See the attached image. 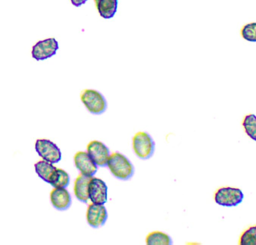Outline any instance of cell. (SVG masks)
Wrapping results in <instances>:
<instances>
[{
  "label": "cell",
  "instance_id": "e0dca14e",
  "mask_svg": "<svg viewBox=\"0 0 256 245\" xmlns=\"http://www.w3.org/2000/svg\"><path fill=\"white\" fill-rule=\"evenodd\" d=\"M242 126L246 134L256 141V115L252 113L246 115L244 117Z\"/></svg>",
  "mask_w": 256,
  "mask_h": 245
},
{
  "label": "cell",
  "instance_id": "44dd1931",
  "mask_svg": "<svg viewBox=\"0 0 256 245\" xmlns=\"http://www.w3.org/2000/svg\"><path fill=\"white\" fill-rule=\"evenodd\" d=\"M96 1H97V0H94V1H95V2H96Z\"/></svg>",
  "mask_w": 256,
  "mask_h": 245
},
{
  "label": "cell",
  "instance_id": "7a4b0ae2",
  "mask_svg": "<svg viewBox=\"0 0 256 245\" xmlns=\"http://www.w3.org/2000/svg\"><path fill=\"white\" fill-rule=\"evenodd\" d=\"M132 145L134 154L142 159L150 158L154 152L155 142L152 136L145 131H138L134 133Z\"/></svg>",
  "mask_w": 256,
  "mask_h": 245
},
{
  "label": "cell",
  "instance_id": "5bb4252c",
  "mask_svg": "<svg viewBox=\"0 0 256 245\" xmlns=\"http://www.w3.org/2000/svg\"><path fill=\"white\" fill-rule=\"evenodd\" d=\"M146 243L148 245H170L172 243V241L167 233L160 230H154L146 235Z\"/></svg>",
  "mask_w": 256,
  "mask_h": 245
},
{
  "label": "cell",
  "instance_id": "3957f363",
  "mask_svg": "<svg viewBox=\"0 0 256 245\" xmlns=\"http://www.w3.org/2000/svg\"><path fill=\"white\" fill-rule=\"evenodd\" d=\"M80 98L87 110L93 114H101L107 109L108 104L105 97L96 90H82L80 93Z\"/></svg>",
  "mask_w": 256,
  "mask_h": 245
},
{
  "label": "cell",
  "instance_id": "ba28073f",
  "mask_svg": "<svg viewBox=\"0 0 256 245\" xmlns=\"http://www.w3.org/2000/svg\"><path fill=\"white\" fill-rule=\"evenodd\" d=\"M108 187L102 179L92 177L88 187L89 199L94 203L104 204L107 201Z\"/></svg>",
  "mask_w": 256,
  "mask_h": 245
},
{
  "label": "cell",
  "instance_id": "7c38bea8",
  "mask_svg": "<svg viewBox=\"0 0 256 245\" xmlns=\"http://www.w3.org/2000/svg\"><path fill=\"white\" fill-rule=\"evenodd\" d=\"M92 176L80 173L74 182V192L76 198L81 201L86 202L89 199L88 187Z\"/></svg>",
  "mask_w": 256,
  "mask_h": 245
},
{
  "label": "cell",
  "instance_id": "52a82bcc",
  "mask_svg": "<svg viewBox=\"0 0 256 245\" xmlns=\"http://www.w3.org/2000/svg\"><path fill=\"white\" fill-rule=\"evenodd\" d=\"M86 149L87 152L96 165H107L110 156V150L102 142L98 140L91 141L88 143Z\"/></svg>",
  "mask_w": 256,
  "mask_h": 245
},
{
  "label": "cell",
  "instance_id": "8fae6325",
  "mask_svg": "<svg viewBox=\"0 0 256 245\" xmlns=\"http://www.w3.org/2000/svg\"><path fill=\"white\" fill-rule=\"evenodd\" d=\"M50 198L52 205L58 210H65L71 204V198L65 188H54L50 193Z\"/></svg>",
  "mask_w": 256,
  "mask_h": 245
},
{
  "label": "cell",
  "instance_id": "9c48e42d",
  "mask_svg": "<svg viewBox=\"0 0 256 245\" xmlns=\"http://www.w3.org/2000/svg\"><path fill=\"white\" fill-rule=\"evenodd\" d=\"M108 218L106 209L104 204L92 203L88 207L86 219L88 224L95 228L104 224Z\"/></svg>",
  "mask_w": 256,
  "mask_h": 245
},
{
  "label": "cell",
  "instance_id": "5b68a950",
  "mask_svg": "<svg viewBox=\"0 0 256 245\" xmlns=\"http://www.w3.org/2000/svg\"><path fill=\"white\" fill-rule=\"evenodd\" d=\"M35 149L38 154L44 160L56 163L61 159L60 149L52 141L46 139H37Z\"/></svg>",
  "mask_w": 256,
  "mask_h": 245
},
{
  "label": "cell",
  "instance_id": "ffe728a7",
  "mask_svg": "<svg viewBox=\"0 0 256 245\" xmlns=\"http://www.w3.org/2000/svg\"><path fill=\"white\" fill-rule=\"evenodd\" d=\"M87 0H70L72 4L76 7H78L84 4Z\"/></svg>",
  "mask_w": 256,
  "mask_h": 245
},
{
  "label": "cell",
  "instance_id": "8992f818",
  "mask_svg": "<svg viewBox=\"0 0 256 245\" xmlns=\"http://www.w3.org/2000/svg\"><path fill=\"white\" fill-rule=\"evenodd\" d=\"M58 49L57 41L48 38L38 42L32 48V55L36 61L44 60L54 55Z\"/></svg>",
  "mask_w": 256,
  "mask_h": 245
},
{
  "label": "cell",
  "instance_id": "277c9868",
  "mask_svg": "<svg viewBox=\"0 0 256 245\" xmlns=\"http://www.w3.org/2000/svg\"><path fill=\"white\" fill-rule=\"evenodd\" d=\"M244 198L242 191L238 188L222 186L214 192V201L220 205L227 207L236 206L240 203Z\"/></svg>",
  "mask_w": 256,
  "mask_h": 245
},
{
  "label": "cell",
  "instance_id": "d6986e66",
  "mask_svg": "<svg viewBox=\"0 0 256 245\" xmlns=\"http://www.w3.org/2000/svg\"><path fill=\"white\" fill-rule=\"evenodd\" d=\"M240 35L246 41L256 42V22L247 23L240 28Z\"/></svg>",
  "mask_w": 256,
  "mask_h": 245
},
{
  "label": "cell",
  "instance_id": "4fadbf2b",
  "mask_svg": "<svg viewBox=\"0 0 256 245\" xmlns=\"http://www.w3.org/2000/svg\"><path fill=\"white\" fill-rule=\"evenodd\" d=\"M100 16L108 19L115 15L118 7V0H97L95 2Z\"/></svg>",
  "mask_w": 256,
  "mask_h": 245
},
{
  "label": "cell",
  "instance_id": "2e32d148",
  "mask_svg": "<svg viewBox=\"0 0 256 245\" xmlns=\"http://www.w3.org/2000/svg\"><path fill=\"white\" fill-rule=\"evenodd\" d=\"M52 164L44 160L38 162L34 165L36 171L39 177L48 183L50 176L57 168Z\"/></svg>",
  "mask_w": 256,
  "mask_h": 245
},
{
  "label": "cell",
  "instance_id": "6da1fadb",
  "mask_svg": "<svg viewBox=\"0 0 256 245\" xmlns=\"http://www.w3.org/2000/svg\"><path fill=\"white\" fill-rule=\"evenodd\" d=\"M107 166L112 175L120 180H128L134 174V166L132 162L125 155L118 152L110 154Z\"/></svg>",
  "mask_w": 256,
  "mask_h": 245
},
{
  "label": "cell",
  "instance_id": "9a60e30c",
  "mask_svg": "<svg viewBox=\"0 0 256 245\" xmlns=\"http://www.w3.org/2000/svg\"><path fill=\"white\" fill-rule=\"evenodd\" d=\"M70 181L68 174L60 168H56L50 176L48 183L54 188H65Z\"/></svg>",
  "mask_w": 256,
  "mask_h": 245
},
{
  "label": "cell",
  "instance_id": "ac0fdd59",
  "mask_svg": "<svg viewBox=\"0 0 256 245\" xmlns=\"http://www.w3.org/2000/svg\"><path fill=\"white\" fill-rule=\"evenodd\" d=\"M238 244H256V224L250 226L242 232Z\"/></svg>",
  "mask_w": 256,
  "mask_h": 245
},
{
  "label": "cell",
  "instance_id": "30bf717a",
  "mask_svg": "<svg viewBox=\"0 0 256 245\" xmlns=\"http://www.w3.org/2000/svg\"><path fill=\"white\" fill-rule=\"evenodd\" d=\"M74 161L76 168L84 174L92 176L96 170L97 166L88 152L78 151L74 156Z\"/></svg>",
  "mask_w": 256,
  "mask_h": 245
}]
</instances>
